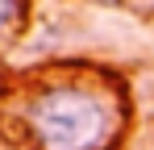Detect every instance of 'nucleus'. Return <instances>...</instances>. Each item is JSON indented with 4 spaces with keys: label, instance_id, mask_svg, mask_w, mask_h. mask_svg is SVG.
I'll use <instances>...</instances> for the list:
<instances>
[{
    "label": "nucleus",
    "instance_id": "f03ea898",
    "mask_svg": "<svg viewBox=\"0 0 154 150\" xmlns=\"http://www.w3.org/2000/svg\"><path fill=\"white\" fill-rule=\"evenodd\" d=\"M21 8H25V0H0V33H8L21 21Z\"/></svg>",
    "mask_w": 154,
    "mask_h": 150
},
{
    "label": "nucleus",
    "instance_id": "f257e3e1",
    "mask_svg": "<svg viewBox=\"0 0 154 150\" xmlns=\"http://www.w3.org/2000/svg\"><path fill=\"white\" fill-rule=\"evenodd\" d=\"M21 129L33 150H108L125 129V108L96 83H50L25 100Z\"/></svg>",
    "mask_w": 154,
    "mask_h": 150
}]
</instances>
